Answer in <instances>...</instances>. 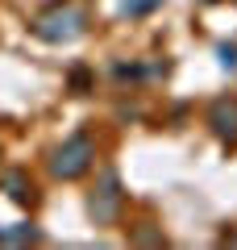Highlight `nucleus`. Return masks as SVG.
<instances>
[{"instance_id": "nucleus-3", "label": "nucleus", "mask_w": 237, "mask_h": 250, "mask_svg": "<svg viewBox=\"0 0 237 250\" xmlns=\"http://www.w3.org/2000/svg\"><path fill=\"white\" fill-rule=\"evenodd\" d=\"M92 217L96 221H113L117 217V179L113 175H104V192L92 196Z\"/></svg>"}, {"instance_id": "nucleus-1", "label": "nucleus", "mask_w": 237, "mask_h": 250, "mask_svg": "<svg viewBox=\"0 0 237 250\" xmlns=\"http://www.w3.org/2000/svg\"><path fill=\"white\" fill-rule=\"evenodd\" d=\"M92 138H83V134H75L71 142H62L59 150H54V175L59 179H75V175H83V171L92 167Z\"/></svg>"}, {"instance_id": "nucleus-5", "label": "nucleus", "mask_w": 237, "mask_h": 250, "mask_svg": "<svg viewBox=\"0 0 237 250\" xmlns=\"http://www.w3.org/2000/svg\"><path fill=\"white\" fill-rule=\"evenodd\" d=\"M220 62H225V67H237V50L233 46H220Z\"/></svg>"}, {"instance_id": "nucleus-4", "label": "nucleus", "mask_w": 237, "mask_h": 250, "mask_svg": "<svg viewBox=\"0 0 237 250\" xmlns=\"http://www.w3.org/2000/svg\"><path fill=\"white\" fill-rule=\"evenodd\" d=\"M212 125H217V134H237V104H229V100H220V104H212Z\"/></svg>"}, {"instance_id": "nucleus-2", "label": "nucleus", "mask_w": 237, "mask_h": 250, "mask_svg": "<svg viewBox=\"0 0 237 250\" xmlns=\"http://www.w3.org/2000/svg\"><path fill=\"white\" fill-rule=\"evenodd\" d=\"M34 34L46 38V42H75L83 34V13L79 9H54L34 25Z\"/></svg>"}]
</instances>
